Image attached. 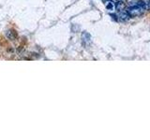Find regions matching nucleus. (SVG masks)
Returning a JSON list of instances; mask_svg holds the SVG:
<instances>
[{
    "label": "nucleus",
    "mask_w": 150,
    "mask_h": 140,
    "mask_svg": "<svg viewBox=\"0 0 150 140\" xmlns=\"http://www.w3.org/2000/svg\"><path fill=\"white\" fill-rule=\"evenodd\" d=\"M116 16L118 17V19H120V20H122V21H127L129 18V14L128 13V11L120 10L118 13L116 14Z\"/></svg>",
    "instance_id": "obj_2"
},
{
    "label": "nucleus",
    "mask_w": 150,
    "mask_h": 140,
    "mask_svg": "<svg viewBox=\"0 0 150 140\" xmlns=\"http://www.w3.org/2000/svg\"><path fill=\"white\" fill-rule=\"evenodd\" d=\"M106 8L108 10H114L115 9V4L112 3V1H108L106 3Z\"/></svg>",
    "instance_id": "obj_3"
},
{
    "label": "nucleus",
    "mask_w": 150,
    "mask_h": 140,
    "mask_svg": "<svg viewBox=\"0 0 150 140\" xmlns=\"http://www.w3.org/2000/svg\"><path fill=\"white\" fill-rule=\"evenodd\" d=\"M145 10V7L144 4H141V5H136V6L129 7V9L127 11L129 14V16L136 17V16H140L144 12Z\"/></svg>",
    "instance_id": "obj_1"
}]
</instances>
